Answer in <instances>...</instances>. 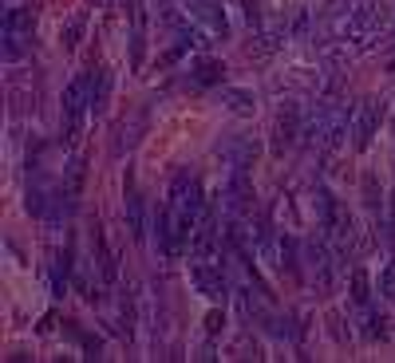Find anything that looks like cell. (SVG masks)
Returning a JSON list of instances; mask_svg holds the SVG:
<instances>
[{
    "mask_svg": "<svg viewBox=\"0 0 395 363\" xmlns=\"http://www.w3.org/2000/svg\"><path fill=\"white\" fill-rule=\"evenodd\" d=\"M190 280H194V288L206 300H225V272L222 269H214L206 261H194L190 265Z\"/></svg>",
    "mask_w": 395,
    "mask_h": 363,
    "instance_id": "8992f818",
    "label": "cell"
},
{
    "mask_svg": "<svg viewBox=\"0 0 395 363\" xmlns=\"http://www.w3.org/2000/svg\"><path fill=\"white\" fill-rule=\"evenodd\" d=\"M391 213H395V198H391Z\"/></svg>",
    "mask_w": 395,
    "mask_h": 363,
    "instance_id": "44dd1931",
    "label": "cell"
},
{
    "mask_svg": "<svg viewBox=\"0 0 395 363\" xmlns=\"http://www.w3.org/2000/svg\"><path fill=\"white\" fill-rule=\"evenodd\" d=\"M170 205L198 221L202 218V182L190 178V174H178L174 178V190H170Z\"/></svg>",
    "mask_w": 395,
    "mask_h": 363,
    "instance_id": "277c9868",
    "label": "cell"
},
{
    "mask_svg": "<svg viewBox=\"0 0 395 363\" xmlns=\"http://www.w3.org/2000/svg\"><path fill=\"white\" fill-rule=\"evenodd\" d=\"M217 154H222V158L230 162L233 170H250V166H253V158H257V146H253V143H245V138H237V143H225V146H217Z\"/></svg>",
    "mask_w": 395,
    "mask_h": 363,
    "instance_id": "9c48e42d",
    "label": "cell"
},
{
    "mask_svg": "<svg viewBox=\"0 0 395 363\" xmlns=\"http://www.w3.org/2000/svg\"><path fill=\"white\" fill-rule=\"evenodd\" d=\"M379 292H384L387 300H391V305H395V261L387 265L384 272H379Z\"/></svg>",
    "mask_w": 395,
    "mask_h": 363,
    "instance_id": "ac0fdd59",
    "label": "cell"
},
{
    "mask_svg": "<svg viewBox=\"0 0 395 363\" xmlns=\"http://www.w3.org/2000/svg\"><path fill=\"white\" fill-rule=\"evenodd\" d=\"M309 265H312V277H317V288H332V257H328L324 241H309Z\"/></svg>",
    "mask_w": 395,
    "mask_h": 363,
    "instance_id": "ba28073f",
    "label": "cell"
},
{
    "mask_svg": "<svg viewBox=\"0 0 395 363\" xmlns=\"http://www.w3.org/2000/svg\"><path fill=\"white\" fill-rule=\"evenodd\" d=\"M352 300L356 305H368L371 300V280H368L364 269H352Z\"/></svg>",
    "mask_w": 395,
    "mask_h": 363,
    "instance_id": "7c38bea8",
    "label": "cell"
},
{
    "mask_svg": "<svg viewBox=\"0 0 395 363\" xmlns=\"http://www.w3.org/2000/svg\"><path fill=\"white\" fill-rule=\"evenodd\" d=\"M127 225H130V233H135V237H143V198H138V194L127 198Z\"/></svg>",
    "mask_w": 395,
    "mask_h": 363,
    "instance_id": "5bb4252c",
    "label": "cell"
},
{
    "mask_svg": "<svg viewBox=\"0 0 395 363\" xmlns=\"http://www.w3.org/2000/svg\"><path fill=\"white\" fill-rule=\"evenodd\" d=\"M68 269H71V265H68V253L56 257V269H52V292H56V296H63V288H68Z\"/></svg>",
    "mask_w": 395,
    "mask_h": 363,
    "instance_id": "2e32d148",
    "label": "cell"
},
{
    "mask_svg": "<svg viewBox=\"0 0 395 363\" xmlns=\"http://www.w3.org/2000/svg\"><path fill=\"white\" fill-rule=\"evenodd\" d=\"M32 28H36L32 9H9L4 12V32L9 36H32Z\"/></svg>",
    "mask_w": 395,
    "mask_h": 363,
    "instance_id": "30bf717a",
    "label": "cell"
},
{
    "mask_svg": "<svg viewBox=\"0 0 395 363\" xmlns=\"http://www.w3.org/2000/svg\"><path fill=\"white\" fill-rule=\"evenodd\" d=\"M63 48H76L79 44V36H83V12H79V16H71L68 24H63Z\"/></svg>",
    "mask_w": 395,
    "mask_h": 363,
    "instance_id": "e0dca14e",
    "label": "cell"
},
{
    "mask_svg": "<svg viewBox=\"0 0 395 363\" xmlns=\"http://www.w3.org/2000/svg\"><path fill=\"white\" fill-rule=\"evenodd\" d=\"M222 76H225V68L217 63V59H202V63L194 68V83H202V87L222 83Z\"/></svg>",
    "mask_w": 395,
    "mask_h": 363,
    "instance_id": "8fae6325",
    "label": "cell"
},
{
    "mask_svg": "<svg viewBox=\"0 0 395 363\" xmlns=\"http://www.w3.org/2000/svg\"><path fill=\"white\" fill-rule=\"evenodd\" d=\"M87 107H91V76H76L63 91V138H76Z\"/></svg>",
    "mask_w": 395,
    "mask_h": 363,
    "instance_id": "7a4b0ae2",
    "label": "cell"
},
{
    "mask_svg": "<svg viewBox=\"0 0 395 363\" xmlns=\"http://www.w3.org/2000/svg\"><path fill=\"white\" fill-rule=\"evenodd\" d=\"M206 332L214 336V332H222V312H210L206 316Z\"/></svg>",
    "mask_w": 395,
    "mask_h": 363,
    "instance_id": "ffe728a7",
    "label": "cell"
},
{
    "mask_svg": "<svg viewBox=\"0 0 395 363\" xmlns=\"http://www.w3.org/2000/svg\"><path fill=\"white\" fill-rule=\"evenodd\" d=\"M20 40H24V36H9V32H4V56H9V59L24 56V44H20Z\"/></svg>",
    "mask_w": 395,
    "mask_h": 363,
    "instance_id": "d6986e66",
    "label": "cell"
},
{
    "mask_svg": "<svg viewBox=\"0 0 395 363\" xmlns=\"http://www.w3.org/2000/svg\"><path fill=\"white\" fill-rule=\"evenodd\" d=\"M379 123H384V103H379V99H364L360 111H356V127H352L356 150H368L371 138H376V131H379Z\"/></svg>",
    "mask_w": 395,
    "mask_h": 363,
    "instance_id": "3957f363",
    "label": "cell"
},
{
    "mask_svg": "<svg viewBox=\"0 0 395 363\" xmlns=\"http://www.w3.org/2000/svg\"><path fill=\"white\" fill-rule=\"evenodd\" d=\"M297 135H301V107H297V103H284V107L277 111V123H273V150L284 154L297 143Z\"/></svg>",
    "mask_w": 395,
    "mask_h": 363,
    "instance_id": "5b68a950",
    "label": "cell"
},
{
    "mask_svg": "<svg viewBox=\"0 0 395 363\" xmlns=\"http://www.w3.org/2000/svg\"><path fill=\"white\" fill-rule=\"evenodd\" d=\"M217 245V221H214V210H202V221L194 225V237H190V257L194 261H210Z\"/></svg>",
    "mask_w": 395,
    "mask_h": 363,
    "instance_id": "52a82bcc",
    "label": "cell"
},
{
    "mask_svg": "<svg viewBox=\"0 0 395 363\" xmlns=\"http://www.w3.org/2000/svg\"><path fill=\"white\" fill-rule=\"evenodd\" d=\"M277 269L297 272V241L292 237H281V253H277Z\"/></svg>",
    "mask_w": 395,
    "mask_h": 363,
    "instance_id": "4fadbf2b",
    "label": "cell"
},
{
    "mask_svg": "<svg viewBox=\"0 0 395 363\" xmlns=\"http://www.w3.org/2000/svg\"><path fill=\"white\" fill-rule=\"evenodd\" d=\"M384 20H387L384 0H360L352 9V16H348V36H352L360 48H368V44L376 40V32L384 28Z\"/></svg>",
    "mask_w": 395,
    "mask_h": 363,
    "instance_id": "6da1fadb",
    "label": "cell"
},
{
    "mask_svg": "<svg viewBox=\"0 0 395 363\" xmlns=\"http://www.w3.org/2000/svg\"><path fill=\"white\" fill-rule=\"evenodd\" d=\"M225 103H230V111H237V115H250V111H253V95L250 91H237V87H230V91H225Z\"/></svg>",
    "mask_w": 395,
    "mask_h": 363,
    "instance_id": "9a60e30c",
    "label": "cell"
}]
</instances>
